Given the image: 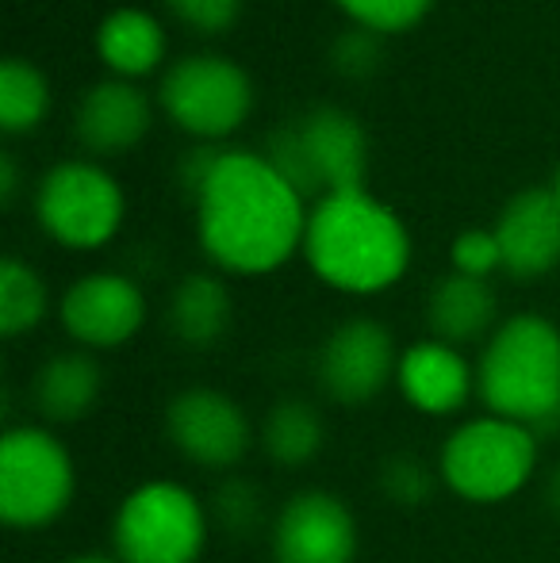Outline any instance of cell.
<instances>
[{
  "mask_svg": "<svg viewBox=\"0 0 560 563\" xmlns=\"http://www.w3.org/2000/svg\"><path fill=\"white\" fill-rule=\"evenodd\" d=\"M557 192V200H560V165H557V177H553V185H549Z\"/></svg>",
  "mask_w": 560,
  "mask_h": 563,
  "instance_id": "836d02e7",
  "label": "cell"
},
{
  "mask_svg": "<svg viewBox=\"0 0 560 563\" xmlns=\"http://www.w3.org/2000/svg\"><path fill=\"white\" fill-rule=\"evenodd\" d=\"M476 399L538 438L560 430V327L549 314L518 311L495 327L476 356Z\"/></svg>",
  "mask_w": 560,
  "mask_h": 563,
  "instance_id": "3957f363",
  "label": "cell"
},
{
  "mask_svg": "<svg viewBox=\"0 0 560 563\" xmlns=\"http://www.w3.org/2000/svg\"><path fill=\"white\" fill-rule=\"evenodd\" d=\"M154 126V104L135 81L105 77L81 92L74 108V134L85 154L116 157L131 154Z\"/></svg>",
  "mask_w": 560,
  "mask_h": 563,
  "instance_id": "9a60e30c",
  "label": "cell"
},
{
  "mask_svg": "<svg viewBox=\"0 0 560 563\" xmlns=\"http://www.w3.org/2000/svg\"><path fill=\"white\" fill-rule=\"evenodd\" d=\"M146 314L150 303L139 280H131L128 273H112V268L77 276L62 291L58 303L62 330L77 349H89V353H108V349L135 341L139 330L146 327Z\"/></svg>",
  "mask_w": 560,
  "mask_h": 563,
  "instance_id": "8fae6325",
  "label": "cell"
},
{
  "mask_svg": "<svg viewBox=\"0 0 560 563\" xmlns=\"http://www.w3.org/2000/svg\"><path fill=\"white\" fill-rule=\"evenodd\" d=\"M51 112V81L28 58H4L0 66V126L4 134H28Z\"/></svg>",
  "mask_w": 560,
  "mask_h": 563,
  "instance_id": "603a6c76",
  "label": "cell"
},
{
  "mask_svg": "<svg viewBox=\"0 0 560 563\" xmlns=\"http://www.w3.org/2000/svg\"><path fill=\"white\" fill-rule=\"evenodd\" d=\"M449 268L464 276H476V280H492V273L503 268L499 238L492 227H469L449 242Z\"/></svg>",
  "mask_w": 560,
  "mask_h": 563,
  "instance_id": "83f0119b",
  "label": "cell"
},
{
  "mask_svg": "<svg viewBox=\"0 0 560 563\" xmlns=\"http://www.w3.org/2000/svg\"><path fill=\"white\" fill-rule=\"evenodd\" d=\"M541 498H546V510L560 521V460H557L553 467H549L546 487H541Z\"/></svg>",
  "mask_w": 560,
  "mask_h": 563,
  "instance_id": "1f68e13d",
  "label": "cell"
},
{
  "mask_svg": "<svg viewBox=\"0 0 560 563\" xmlns=\"http://www.w3.org/2000/svg\"><path fill=\"white\" fill-rule=\"evenodd\" d=\"M273 563H353L361 529L350 503L327 487H304L284 498L270 526Z\"/></svg>",
  "mask_w": 560,
  "mask_h": 563,
  "instance_id": "7c38bea8",
  "label": "cell"
},
{
  "mask_svg": "<svg viewBox=\"0 0 560 563\" xmlns=\"http://www.w3.org/2000/svg\"><path fill=\"white\" fill-rule=\"evenodd\" d=\"M165 8L200 35H227L242 15V0H165Z\"/></svg>",
  "mask_w": 560,
  "mask_h": 563,
  "instance_id": "f1b7e54d",
  "label": "cell"
},
{
  "mask_svg": "<svg viewBox=\"0 0 560 563\" xmlns=\"http://www.w3.org/2000/svg\"><path fill=\"white\" fill-rule=\"evenodd\" d=\"M196 242L231 276H270L304 253L307 200L257 150H223L196 196Z\"/></svg>",
  "mask_w": 560,
  "mask_h": 563,
  "instance_id": "6da1fadb",
  "label": "cell"
},
{
  "mask_svg": "<svg viewBox=\"0 0 560 563\" xmlns=\"http://www.w3.org/2000/svg\"><path fill=\"white\" fill-rule=\"evenodd\" d=\"M257 445L277 467L299 472L327 445V422H322L315 402L299 399V395H284L262 415Z\"/></svg>",
  "mask_w": 560,
  "mask_h": 563,
  "instance_id": "44dd1931",
  "label": "cell"
},
{
  "mask_svg": "<svg viewBox=\"0 0 560 563\" xmlns=\"http://www.w3.org/2000/svg\"><path fill=\"white\" fill-rule=\"evenodd\" d=\"M499 322V299H495L492 280H476V276L449 268L426 291V327H430V338L446 345L464 349L476 341L484 345Z\"/></svg>",
  "mask_w": 560,
  "mask_h": 563,
  "instance_id": "e0dca14e",
  "label": "cell"
},
{
  "mask_svg": "<svg viewBox=\"0 0 560 563\" xmlns=\"http://www.w3.org/2000/svg\"><path fill=\"white\" fill-rule=\"evenodd\" d=\"M227 146H219V142H196V146H188L185 154H180L177 162V185L185 188L188 196H200L204 180L211 177V169H216V162L223 157Z\"/></svg>",
  "mask_w": 560,
  "mask_h": 563,
  "instance_id": "f546056e",
  "label": "cell"
},
{
  "mask_svg": "<svg viewBox=\"0 0 560 563\" xmlns=\"http://www.w3.org/2000/svg\"><path fill=\"white\" fill-rule=\"evenodd\" d=\"M327 62L342 81H353V85L369 81L384 62V35L353 23V27L338 31V35L330 38Z\"/></svg>",
  "mask_w": 560,
  "mask_h": 563,
  "instance_id": "484cf974",
  "label": "cell"
},
{
  "mask_svg": "<svg viewBox=\"0 0 560 563\" xmlns=\"http://www.w3.org/2000/svg\"><path fill=\"white\" fill-rule=\"evenodd\" d=\"M376 487L399 510H419L430 503L441 487L438 464H430L419 452H392L381 460V472H376Z\"/></svg>",
  "mask_w": 560,
  "mask_h": 563,
  "instance_id": "cb8c5ba5",
  "label": "cell"
},
{
  "mask_svg": "<svg viewBox=\"0 0 560 563\" xmlns=\"http://www.w3.org/2000/svg\"><path fill=\"white\" fill-rule=\"evenodd\" d=\"M538 433L484 410L446 433L433 464H438L441 487L461 503L499 506L530 487V479L538 475Z\"/></svg>",
  "mask_w": 560,
  "mask_h": 563,
  "instance_id": "277c9868",
  "label": "cell"
},
{
  "mask_svg": "<svg viewBox=\"0 0 560 563\" xmlns=\"http://www.w3.org/2000/svg\"><path fill=\"white\" fill-rule=\"evenodd\" d=\"M46 311H51V288L39 276V268L15 257V253H8L0 261V334H31V330L43 327Z\"/></svg>",
  "mask_w": 560,
  "mask_h": 563,
  "instance_id": "7402d4cb",
  "label": "cell"
},
{
  "mask_svg": "<svg viewBox=\"0 0 560 563\" xmlns=\"http://www.w3.org/2000/svg\"><path fill=\"white\" fill-rule=\"evenodd\" d=\"M35 219L62 250H105L128 219V196L120 180L92 157H66L39 177Z\"/></svg>",
  "mask_w": 560,
  "mask_h": 563,
  "instance_id": "52a82bcc",
  "label": "cell"
},
{
  "mask_svg": "<svg viewBox=\"0 0 560 563\" xmlns=\"http://www.w3.org/2000/svg\"><path fill=\"white\" fill-rule=\"evenodd\" d=\"M211 510L180 479H146L112 514V556L120 563H200Z\"/></svg>",
  "mask_w": 560,
  "mask_h": 563,
  "instance_id": "5b68a950",
  "label": "cell"
},
{
  "mask_svg": "<svg viewBox=\"0 0 560 563\" xmlns=\"http://www.w3.org/2000/svg\"><path fill=\"white\" fill-rule=\"evenodd\" d=\"M15 196H20V165H15L12 150H4V154H0V203L12 208Z\"/></svg>",
  "mask_w": 560,
  "mask_h": 563,
  "instance_id": "4dcf8cb0",
  "label": "cell"
},
{
  "mask_svg": "<svg viewBox=\"0 0 560 563\" xmlns=\"http://www.w3.org/2000/svg\"><path fill=\"white\" fill-rule=\"evenodd\" d=\"M77 464L46 426H8L0 438V518L8 529L39 533L74 506Z\"/></svg>",
  "mask_w": 560,
  "mask_h": 563,
  "instance_id": "8992f818",
  "label": "cell"
},
{
  "mask_svg": "<svg viewBox=\"0 0 560 563\" xmlns=\"http://www.w3.org/2000/svg\"><path fill=\"white\" fill-rule=\"evenodd\" d=\"M211 526H219L227 537H250L262 529L265 521V503L257 483L242 479V475H227L216 490H211Z\"/></svg>",
  "mask_w": 560,
  "mask_h": 563,
  "instance_id": "d4e9b609",
  "label": "cell"
},
{
  "mask_svg": "<svg viewBox=\"0 0 560 563\" xmlns=\"http://www.w3.org/2000/svg\"><path fill=\"white\" fill-rule=\"evenodd\" d=\"M165 438L188 464L204 472H231L257 445L246 407L219 387H185L165 402Z\"/></svg>",
  "mask_w": 560,
  "mask_h": 563,
  "instance_id": "9c48e42d",
  "label": "cell"
},
{
  "mask_svg": "<svg viewBox=\"0 0 560 563\" xmlns=\"http://www.w3.org/2000/svg\"><path fill=\"white\" fill-rule=\"evenodd\" d=\"M92 43H97V54L108 74L123 77V81H139V77H150L165 62L169 38H165V27L157 23L154 12L123 4L112 8L97 23V38Z\"/></svg>",
  "mask_w": 560,
  "mask_h": 563,
  "instance_id": "ffe728a7",
  "label": "cell"
},
{
  "mask_svg": "<svg viewBox=\"0 0 560 563\" xmlns=\"http://www.w3.org/2000/svg\"><path fill=\"white\" fill-rule=\"evenodd\" d=\"M396 387L419 415L453 418L476 395V364L464 356V349L438 338H419L399 356Z\"/></svg>",
  "mask_w": 560,
  "mask_h": 563,
  "instance_id": "5bb4252c",
  "label": "cell"
},
{
  "mask_svg": "<svg viewBox=\"0 0 560 563\" xmlns=\"http://www.w3.org/2000/svg\"><path fill=\"white\" fill-rule=\"evenodd\" d=\"M66 563H120L112 556V552H77V556H69Z\"/></svg>",
  "mask_w": 560,
  "mask_h": 563,
  "instance_id": "d6a6232c",
  "label": "cell"
},
{
  "mask_svg": "<svg viewBox=\"0 0 560 563\" xmlns=\"http://www.w3.org/2000/svg\"><path fill=\"white\" fill-rule=\"evenodd\" d=\"M334 4L358 27H369L376 35H396V31H411L415 23H422L433 0H334Z\"/></svg>",
  "mask_w": 560,
  "mask_h": 563,
  "instance_id": "4316f807",
  "label": "cell"
},
{
  "mask_svg": "<svg viewBox=\"0 0 560 563\" xmlns=\"http://www.w3.org/2000/svg\"><path fill=\"white\" fill-rule=\"evenodd\" d=\"M105 395V368L89 349H62L51 353L31 376V402L54 426L81 422L97 410Z\"/></svg>",
  "mask_w": 560,
  "mask_h": 563,
  "instance_id": "ac0fdd59",
  "label": "cell"
},
{
  "mask_svg": "<svg viewBox=\"0 0 560 563\" xmlns=\"http://www.w3.org/2000/svg\"><path fill=\"white\" fill-rule=\"evenodd\" d=\"M234 319V299L227 291L223 276L216 273H188L173 284L165 303V327L177 345L185 349H216L227 338Z\"/></svg>",
  "mask_w": 560,
  "mask_h": 563,
  "instance_id": "d6986e66",
  "label": "cell"
},
{
  "mask_svg": "<svg viewBox=\"0 0 560 563\" xmlns=\"http://www.w3.org/2000/svg\"><path fill=\"white\" fill-rule=\"evenodd\" d=\"M411 230L369 188L334 192L311 203L304 261L342 296H381L411 268Z\"/></svg>",
  "mask_w": 560,
  "mask_h": 563,
  "instance_id": "7a4b0ae2",
  "label": "cell"
},
{
  "mask_svg": "<svg viewBox=\"0 0 560 563\" xmlns=\"http://www.w3.org/2000/svg\"><path fill=\"white\" fill-rule=\"evenodd\" d=\"M299 131V142L311 162L319 200L334 192H358L365 188L369 173V131L361 119L338 104H319L299 119H292Z\"/></svg>",
  "mask_w": 560,
  "mask_h": 563,
  "instance_id": "2e32d148",
  "label": "cell"
},
{
  "mask_svg": "<svg viewBox=\"0 0 560 563\" xmlns=\"http://www.w3.org/2000/svg\"><path fill=\"white\" fill-rule=\"evenodd\" d=\"M503 273L510 280H541L560 265V200L553 188H523L495 219Z\"/></svg>",
  "mask_w": 560,
  "mask_h": 563,
  "instance_id": "4fadbf2b",
  "label": "cell"
},
{
  "mask_svg": "<svg viewBox=\"0 0 560 563\" xmlns=\"http://www.w3.org/2000/svg\"><path fill=\"white\" fill-rule=\"evenodd\" d=\"M399 345L381 319L353 314L338 322L319 345V387L338 407H365L381 399L399 372Z\"/></svg>",
  "mask_w": 560,
  "mask_h": 563,
  "instance_id": "30bf717a",
  "label": "cell"
},
{
  "mask_svg": "<svg viewBox=\"0 0 560 563\" xmlns=\"http://www.w3.org/2000/svg\"><path fill=\"white\" fill-rule=\"evenodd\" d=\"M157 108L196 142H219L254 112V81L223 54H185L157 81Z\"/></svg>",
  "mask_w": 560,
  "mask_h": 563,
  "instance_id": "ba28073f",
  "label": "cell"
}]
</instances>
